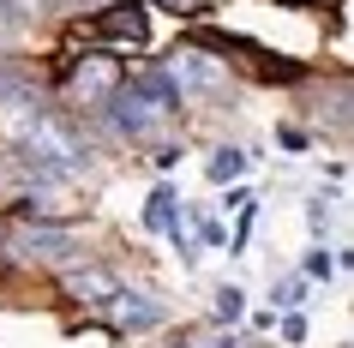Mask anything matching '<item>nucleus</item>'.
<instances>
[{"mask_svg":"<svg viewBox=\"0 0 354 348\" xmlns=\"http://www.w3.org/2000/svg\"><path fill=\"white\" fill-rule=\"evenodd\" d=\"M241 312H246V294L234 289V282H223V289H216V324H234Z\"/></svg>","mask_w":354,"mask_h":348,"instance_id":"nucleus-9","label":"nucleus"},{"mask_svg":"<svg viewBox=\"0 0 354 348\" xmlns=\"http://www.w3.org/2000/svg\"><path fill=\"white\" fill-rule=\"evenodd\" d=\"M12 37H19V6H12V0H0V48H6Z\"/></svg>","mask_w":354,"mask_h":348,"instance_id":"nucleus-12","label":"nucleus"},{"mask_svg":"<svg viewBox=\"0 0 354 348\" xmlns=\"http://www.w3.org/2000/svg\"><path fill=\"white\" fill-rule=\"evenodd\" d=\"M102 312H109V330H114V336H138V330H156V324H162V300H156V294L114 289V300Z\"/></svg>","mask_w":354,"mask_h":348,"instance_id":"nucleus-4","label":"nucleus"},{"mask_svg":"<svg viewBox=\"0 0 354 348\" xmlns=\"http://www.w3.org/2000/svg\"><path fill=\"white\" fill-rule=\"evenodd\" d=\"M162 84L174 91V102L187 96V102H210V96L228 91V60H216L210 48H198V42H180L174 55H168L162 66Z\"/></svg>","mask_w":354,"mask_h":348,"instance_id":"nucleus-2","label":"nucleus"},{"mask_svg":"<svg viewBox=\"0 0 354 348\" xmlns=\"http://www.w3.org/2000/svg\"><path fill=\"white\" fill-rule=\"evenodd\" d=\"M306 222H313V235H324V228L336 222V199H324V192H318V199L306 204Z\"/></svg>","mask_w":354,"mask_h":348,"instance_id":"nucleus-10","label":"nucleus"},{"mask_svg":"<svg viewBox=\"0 0 354 348\" xmlns=\"http://www.w3.org/2000/svg\"><path fill=\"white\" fill-rule=\"evenodd\" d=\"M12 253H24V258H66L73 253V235H66V228H19V235H12Z\"/></svg>","mask_w":354,"mask_h":348,"instance_id":"nucleus-7","label":"nucleus"},{"mask_svg":"<svg viewBox=\"0 0 354 348\" xmlns=\"http://www.w3.org/2000/svg\"><path fill=\"white\" fill-rule=\"evenodd\" d=\"M300 300H306V282H300V276H288V282H277V306H282V312H295Z\"/></svg>","mask_w":354,"mask_h":348,"instance_id":"nucleus-11","label":"nucleus"},{"mask_svg":"<svg viewBox=\"0 0 354 348\" xmlns=\"http://www.w3.org/2000/svg\"><path fill=\"white\" fill-rule=\"evenodd\" d=\"M114 127H120V138H132V145H156L168 127H174V91L162 84V73L150 78H132V84H120L114 91Z\"/></svg>","mask_w":354,"mask_h":348,"instance_id":"nucleus-1","label":"nucleus"},{"mask_svg":"<svg viewBox=\"0 0 354 348\" xmlns=\"http://www.w3.org/2000/svg\"><path fill=\"white\" fill-rule=\"evenodd\" d=\"M205 174L216 186H228V181H241L246 174V150H234V145H223V150H210V163H205Z\"/></svg>","mask_w":354,"mask_h":348,"instance_id":"nucleus-8","label":"nucleus"},{"mask_svg":"<svg viewBox=\"0 0 354 348\" xmlns=\"http://www.w3.org/2000/svg\"><path fill=\"white\" fill-rule=\"evenodd\" d=\"M282 336H288V342H300V336H306V318H300V312H288V318H282Z\"/></svg>","mask_w":354,"mask_h":348,"instance_id":"nucleus-15","label":"nucleus"},{"mask_svg":"<svg viewBox=\"0 0 354 348\" xmlns=\"http://www.w3.org/2000/svg\"><path fill=\"white\" fill-rule=\"evenodd\" d=\"M156 6H168V12H192L198 0H156Z\"/></svg>","mask_w":354,"mask_h":348,"instance_id":"nucleus-16","label":"nucleus"},{"mask_svg":"<svg viewBox=\"0 0 354 348\" xmlns=\"http://www.w3.org/2000/svg\"><path fill=\"white\" fill-rule=\"evenodd\" d=\"M330 271H336V258H330V253H324V246H318V253H313V258H306V276H330Z\"/></svg>","mask_w":354,"mask_h":348,"instance_id":"nucleus-14","label":"nucleus"},{"mask_svg":"<svg viewBox=\"0 0 354 348\" xmlns=\"http://www.w3.org/2000/svg\"><path fill=\"white\" fill-rule=\"evenodd\" d=\"M187 348H241V342H234V336H223V330H198Z\"/></svg>","mask_w":354,"mask_h":348,"instance_id":"nucleus-13","label":"nucleus"},{"mask_svg":"<svg viewBox=\"0 0 354 348\" xmlns=\"http://www.w3.org/2000/svg\"><path fill=\"white\" fill-rule=\"evenodd\" d=\"M114 271H102V264H84V271H66V294L73 300H84V306H109L114 300Z\"/></svg>","mask_w":354,"mask_h":348,"instance_id":"nucleus-5","label":"nucleus"},{"mask_svg":"<svg viewBox=\"0 0 354 348\" xmlns=\"http://www.w3.org/2000/svg\"><path fill=\"white\" fill-rule=\"evenodd\" d=\"M96 37L120 42V48H145V12L138 6H114L109 19H96Z\"/></svg>","mask_w":354,"mask_h":348,"instance_id":"nucleus-6","label":"nucleus"},{"mask_svg":"<svg viewBox=\"0 0 354 348\" xmlns=\"http://www.w3.org/2000/svg\"><path fill=\"white\" fill-rule=\"evenodd\" d=\"M120 84H127V78H120V60H109V55H78L73 66H66V96H73L78 109H102V102H114Z\"/></svg>","mask_w":354,"mask_h":348,"instance_id":"nucleus-3","label":"nucleus"}]
</instances>
